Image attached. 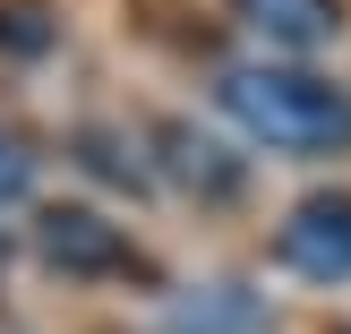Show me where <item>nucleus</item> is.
<instances>
[{"label":"nucleus","mask_w":351,"mask_h":334,"mask_svg":"<svg viewBox=\"0 0 351 334\" xmlns=\"http://www.w3.org/2000/svg\"><path fill=\"white\" fill-rule=\"evenodd\" d=\"M215 103H223V120H240L274 154H343L351 146V86L317 77V69L240 60L215 77Z\"/></svg>","instance_id":"f257e3e1"},{"label":"nucleus","mask_w":351,"mask_h":334,"mask_svg":"<svg viewBox=\"0 0 351 334\" xmlns=\"http://www.w3.org/2000/svg\"><path fill=\"white\" fill-rule=\"evenodd\" d=\"M274 266L300 283H351V189H317L274 223Z\"/></svg>","instance_id":"f03ea898"},{"label":"nucleus","mask_w":351,"mask_h":334,"mask_svg":"<svg viewBox=\"0 0 351 334\" xmlns=\"http://www.w3.org/2000/svg\"><path fill=\"white\" fill-rule=\"evenodd\" d=\"M34 240H43V266H60V274H129V266H137L129 232L103 223L95 206H51Z\"/></svg>","instance_id":"7ed1b4c3"},{"label":"nucleus","mask_w":351,"mask_h":334,"mask_svg":"<svg viewBox=\"0 0 351 334\" xmlns=\"http://www.w3.org/2000/svg\"><path fill=\"white\" fill-rule=\"evenodd\" d=\"M154 146H163V171L189 189V198H206V206H223V198H240V189H249V163H240V154L223 146V137L189 129V120H171V129L154 137Z\"/></svg>","instance_id":"20e7f679"},{"label":"nucleus","mask_w":351,"mask_h":334,"mask_svg":"<svg viewBox=\"0 0 351 334\" xmlns=\"http://www.w3.org/2000/svg\"><path fill=\"white\" fill-rule=\"evenodd\" d=\"M240 17L274 51H317V43L343 34V0H240Z\"/></svg>","instance_id":"39448f33"},{"label":"nucleus","mask_w":351,"mask_h":334,"mask_svg":"<svg viewBox=\"0 0 351 334\" xmlns=\"http://www.w3.org/2000/svg\"><path fill=\"white\" fill-rule=\"evenodd\" d=\"M77 163L95 171V180L129 189V198H146V189H154V171H146V154H137V137H120V129H77Z\"/></svg>","instance_id":"423d86ee"},{"label":"nucleus","mask_w":351,"mask_h":334,"mask_svg":"<svg viewBox=\"0 0 351 334\" xmlns=\"http://www.w3.org/2000/svg\"><path fill=\"white\" fill-rule=\"evenodd\" d=\"M257 326H266V309L240 283H206L197 300H180V334H257Z\"/></svg>","instance_id":"0eeeda50"},{"label":"nucleus","mask_w":351,"mask_h":334,"mask_svg":"<svg viewBox=\"0 0 351 334\" xmlns=\"http://www.w3.org/2000/svg\"><path fill=\"white\" fill-rule=\"evenodd\" d=\"M43 43H60V26H51L43 9H26V0L0 9V51H43Z\"/></svg>","instance_id":"6e6552de"},{"label":"nucleus","mask_w":351,"mask_h":334,"mask_svg":"<svg viewBox=\"0 0 351 334\" xmlns=\"http://www.w3.org/2000/svg\"><path fill=\"white\" fill-rule=\"evenodd\" d=\"M26 189H34V163L17 154V137H0V206H17Z\"/></svg>","instance_id":"1a4fd4ad"},{"label":"nucleus","mask_w":351,"mask_h":334,"mask_svg":"<svg viewBox=\"0 0 351 334\" xmlns=\"http://www.w3.org/2000/svg\"><path fill=\"white\" fill-rule=\"evenodd\" d=\"M343 334H351V326H343Z\"/></svg>","instance_id":"9d476101"}]
</instances>
